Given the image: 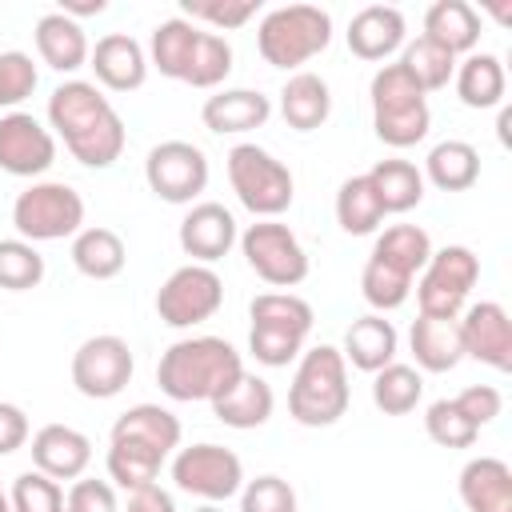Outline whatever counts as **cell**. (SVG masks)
Listing matches in <instances>:
<instances>
[{"instance_id":"6da1fadb","label":"cell","mask_w":512,"mask_h":512,"mask_svg":"<svg viewBox=\"0 0 512 512\" xmlns=\"http://www.w3.org/2000/svg\"><path fill=\"white\" fill-rule=\"evenodd\" d=\"M244 372L240 352L224 336H188L168 344V352L156 364V384L168 400L196 404V400H216L236 384Z\"/></svg>"},{"instance_id":"7a4b0ae2","label":"cell","mask_w":512,"mask_h":512,"mask_svg":"<svg viewBox=\"0 0 512 512\" xmlns=\"http://www.w3.org/2000/svg\"><path fill=\"white\" fill-rule=\"evenodd\" d=\"M348 364L340 348L316 344L300 352L292 388H288V416L304 428H328L348 412Z\"/></svg>"},{"instance_id":"3957f363","label":"cell","mask_w":512,"mask_h":512,"mask_svg":"<svg viewBox=\"0 0 512 512\" xmlns=\"http://www.w3.org/2000/svg\"><path fill=\"white\" fill-rule=\"evenodd\" d=\"M332 44V16L316 4H284L264 12L256 28V48L272 68H300Z\"/></svg>"},{"instance_id":"277c9868","label":"cell","mask_w":512,"mask_h":512,"mask_svg":"<svg viewBox=\"0 0 512 512\" xmlns=\"http://www.w3.org/2000/svg\"><path fill=\"white\" fill-rule=\"evenodd\" d=\"M228 180L236 200L260 220H276L280 212L292 208V196H296L292 172L260 144H236L228 152Z\"/></svg>"},{"instance_id":"5b68a950","label":"cell","mask_w":512,"mask_h":512,"mask_svg":"<svg viewBox=\"0 0 512 512\" xmlns=\"http://www.w3.org/2000/svg\"><path fill=\"white\" fill-rule=\"evenodd\" d=\"M12 224L28 244L76 236L84 228V196L64 180H36L12 200Z\"/></svg>"},{"instance_id":"8992f818","label":"cell","mask_w":512,"mask_h":512,"mask_svg":"<svg viewBox=\"0 0 512 512\" xmlns=\"http://www.w3.org/2000/svg\"><path fill=\"white\" fill-rule=\"evenodd\" d=\"M480 280V260L472 248L464 244H448V248H432L420 280H416V304L420 316H444L456 320L464 312L468 292Z\"/></svg>"},{"instance_id":"52a82bcc","label":"cell","mask_w":512,"mask_h":512,"mask_svg":"<svg viewBox=\"0 0 512 512\" xmlns=\"http://www.w3.org/2000/svg\"><path fill=\"white\" fill-rule=\"evenodd\" d=\"M240 252L248 268L272 288H296L308 276V252L296 232L280 220H256L240 232Z\"/></svg>"},{"instance_id":"ba28073f","label":"cell","mask_w":512,"mask_h":512,"mask_svg":"<svg viewBox=\"0 0 512 512\" xmlns=\"http://www.w3.org/2000/svg\"><path fill=\"white\" fill-rule=\"evenodd\" d=\"M172 480L180 492L200 496L204 504H220L244 488V464L224 444H192L172 456Z\"/></svg>"},{"instance_id":"9c48e42d","label":"cell","mask_w":512,"mask_h":512,"mask_svg":"<svg viewBox=\"0 0 512 512\" xmlns=\"http://www.w3.org/2000/svg\"><path fill=\"white\" fill-rule=\"evenodd\" d=\"M224 304V280L208 264H184L176 268L160 292H156V316L168 328H192L220 312Z\"/></svg>"},{"instance_id":"30bf717a","label":"cell","mask_w":512,"mask_h":512,"mask_svg":"<svg viewBox=\"0 0 512 512\" xmlns=\"http://www.w3.org/2000/svg\"><path fill=\"white\" fill-rule=\"evenodd\" d=\"M132 368H136L132 348L116 332L88 336L72 352V384L88 400H112V396H120L128 388V380H132Z\"/></svg>"},{"instance_id":"8fae6325","label":"cell","mask_w":512,"mask_h":512,"mask_svg":"<svg viewBox=\"0 0 512 512\" xmlns=\"http://www.w3.org/2000/svg\"><path fill=\"white\" fill-rule=\"evenodd\" d=\"M144 180L164 204H192L208 188V156L188 140H160L144 160Z\"/></svg>"},{"instance_id":"7c38bea8","label":"cell","mask_w":512,"mask_h":512,"mask_svg":"<svg viewBox=\"0 0 512 512\" xmlns=\"http://www.w3.org/2000/svg\"><path fill=\"white\" fill-rule=\"evenodd\" d=\"M56 160V136L28 112L0 116V168L8 176H40Z\"/></svg>"},{"instance_id":"4fadbf2b","label":"cell","mask_w":512,"mask_h":512,"mask_svg":"<svg viewBox=\"0 0 512 512\" xmlns=\"http://www.w3.org/2000/svg\"><path fill=\"white\" fill-rule=\"evenodd\" d=\"M460 344H464V356H472L496 372H508L512 368V320H508L504 304H496V300L468 304L460 312Z\"/></svg>"},{"instance_id":"5bb4252c","label":"cell","mask_w":512,"mask_h":512,"mask_svg":"<svg viewBox=\"0 0 512 512\" xmlns=\"http://www.w3.org/2000/svg\"><path fill=\"white\" fill-rule=\"evenodd\" d=\"M236 240H240L236 216L216 200L192 204L188 216L180 220V248H184V256H192V264H208L212 268L220 256H228V248Z\"/></svg>"},{"instance_id":"9a60e30c","label":"cell","mask_w":512,"mask_h":512,"mask_svg":"<svg viewBox=\"0 0 512 512\" xmlns=\"http://www.w3.org/2000/svg\"><path fill=\"white\" fill-rule=\"evenodd\" d=\"M32 464L36 472L60 480H80L92 464V440L72 424H44L32 436Z\"/></svg>"},{"instance_id":"2e32d148","label":"cell","mask_w":512,"mask_h":512,"mask_svg":"<svg viewBox=\"0 0 512 512\" xmlns=\"http://www.w3.org/2000/svg\"><path fill=\"white\" fill-rule=\"evenodd\" d=\"M108 112H112V100L88 80H64L48 96V124L56 128V136L64 144L76 140L80 132H88L92 124H100Z\"/></svg>"},{"instance_id":"e0dca14e","label":"cell","mask_w":512,"mask_h":512,"mask_svg":"<svg viewBox=\"0 0 512 512\" xmlns=\"http://www.w3.org/2000/svg\"><path fill=\"white\" fill-rule=\"evenodd\" d=\"M88 68L112 92H136L148 80V52L128 32H108L88 52Z\"/></svg>"},{"instance_id":"ac0fdd59","label":"cell","mask_w":512,"mask_h":512,"mask_svg":"<svg viewBox=\"0 0 512 512\" xmlns=\"http://www.w3.org/2000/svg\"><path fill=\"white\" fill-rule=\"evenodd\" d=\"M268 116H272V100L264 92H256V88H224V92L208 96L204 108H200L204 128L216 132V136L264 128Z\"/></svg>"},{"instance_id":"d6986e66","label":"cell","mask_w":512,"mask_h":512,"mask_svg":"<svg viewBox=\"0 0 512 512\" xmlns=\"http://www.w3.org/2000/svg\"><path fill=\"white\" fill-rule=\"evenodd\" d=\"M348 48L360 60H388L404 48V16L392 4H368L348 24Z\"/></svg>"},{"instance_id":"ffe728a7","label":"cell","mask_w":512,"mask_h":512,"mask_svg":"<svg viewBox=\"0 0 512 512\" xmlns=\"http://www.w3.org/2000/svg\"><path fill=\"white\" fill-rule=\"evenodd\" d=\"M272 408H276L272 384L260 380V376H252V372H240L236 384L212 400V416L220 424H228V428H240V432L268 424L272 420Z\"/></svg>"},{"instance_id":"44dd1931","label":"cell","mask_w":512,"mask_h":512,"mask_svg":"<svg viewBox=\"0 0 512 512\" xmlns=\"http://www.w3.org/2000/svg\"><path fill=\"white\" fill-rule=\"evenodd\" d=\"M460 500L468 512H512V468L500 456H476L460 468Z\"/></svg>"},{"instance_id":"7402d4cb","label":"cell","mask_w":512,"mask_h":512,"mask_svg":"<svg viewBox=\"0 0 512 512\" xmlns=\"http://www.w3.org/2000/svg\"><path fill=\"white\" fill-rule=\"evenodd\" d=\"M396 344H400V336H396L392 320H384L380 312H368L348 324L340 356H344V364H352L360 372H380L396 360Z\"/></svg>"},{"instance_id":"603a6c76","label":"cell","mask_w":512,"mask_h":512,"mask_svg":"<svg viewBox=\"0 0 512 512\" xmlns=\"http://www.w3.org/2000/svg\"><path fill=\"white\" fill-rule=\"evenodd\" d=\"M36 52H40V60L48 64V68H56V72H76V68H84L88 64V36H84V28H80V20H72V16H64V12H44L40 20H36Z\"/></svg>"},{"instance_id":"cb8c5ba5","label":"cell","mask_w":512,"mask_h":512,"mask_svg":"<svg viewBox=\"0 0 512 512\" xmlns=\"http://www.w3.org/2000/svg\"><path fill=\"white\" fill-rule=\"evenodd\" d=\"M416 368L424 372H452L464 360V344H460V316L444 320V316H416L412 332H408Z\"/></svg>"},{"instance_id":"d4e9b609","label":"cell","mask_w":512,"mask_h":512,"mask_svg":"<svg viewBox=\"0 0 512 512\" xmlns=\"http://www.w3.org/2000/svg\"><path fill=\"white\" fill-rule=\"evenodd\" d=\"M112 440H132V444L152 448L156 456H168L180 448V420L160 404H132L128 412L116 416Z\"/></svg>"},{"instance_id":"484cf974","label":"cell","mask_w":512,"mask_h":512,"mask_svg":"<svg viewBox=\"0 0 512 512\" xmlns=\"http://www.w3.org/2000/svg\"><path fill=\"white\" fill-rule=\"evenodd\" d=\"M280 116L288 128L296 132H312L332 116V92L328 80L316 72H296L288 76V84L280 88Z\"/></svg>"},{"instance_id":"4316f807","label":"cell","mask_w":512,"mask_h":512,"mask_svg":"<svg viewBox=\"0 0 512 512\" xmlns=\"http://www.w3.org/2000/svg\"><path fill=\"white\" fill-rule=\"evenodd\" d=\"M424 40L448 48L452 56L472 52L480 40V12L468 0H436L424 12Z\"/></svg>"},{"instance_id":"83f0119b","label":"cell","mask_w":512,"mask_h":512,"mask_svg":"<svg viewBox=\"0 0 512 512\" xmlns=\"http://www.w3.org/2000/svg\"><path fill=\"white\" fill-rule=\"evenodd\" d=\"M72 264L88 280H112V276L124 272L128 248H124L120 232H112L104 224H92V228H80L72 236Z\"/></svg>"},{"instance_id":"f1b7e54d","label":"cell","mask_w":512,"mask_h":512,"mask_svg":"<svg viewBox=\"0 0 512 512\" xmlns=\"http://www.w3.org/2000/svg\"><path fill=\"white\" fill-rule=\"evenodd\" d=\"M452 80H456L460 104H468V108H500L504 104L508 76H504L500 56H492V52H472L468 60H460Z\"/></svg>"},{"instance_id":"f546056e","label":"cell","mask_w":512,"mask_h":512,"mask_svg":"<svg viewBox=\"0 0 512 512\" xmlns=\"http://www.w3.org/2000/svg\"><path fill=\"white\" fill-rule=\"evenodd\" d=\"M368 184L384 208V216H400V212H412L420 200H424V172L412 164V160H380L372 164L368 172Z\"/></svg>"},{"instance_id":"4dcf8cb0","label":"cell","mask_w":512,"mask_h":512,"mask_svg":"<svg viewBox=\"0 0 512 512\" xmlns=\"http://www.w3.org/2000/svg\"><path fill=\"white\" fill-rule=\"evenodd\" d=\"M200 32H204V28L192 24V20H184V16H172V20L156 24V28H152V40H148V64H152L160 76H168V80H184Z\"/></svg>"},{"instance_id":"1f68e13d","label":"cell","mask_w":512,"mask_h":512,"mask_svg":"<svg viewBox=\"0 0 512 512\" xmlns=\"http://www.w3.org/2000/svg\"><path fill=\"white\" fill-rule=\"evenodd\" d=\"M440 192H468L480 180V152L468 140H440L424 160V184Z\"/></svg>"},{"instance_id":"d6a6232c","label":"cell","mask_w":512,"mask_h":512,"mask_svg":"<svg viewBox=\"0 0 512 512\" xmlns=\"http://www.w3.org/2000/svg\"><path fill=\"white\" fill-rule=\"evenodd\" d=\"M372 256L384 260L388 268H396V272H404V276L416 280V272H424V264H428V256H432V240H428V232L416 228V224H392V228H384V232L376 236Z\"/></svg>"},{"instance_id":"836d02e7","label":"cell","mask_w":512,"mask_h":512,"mask_svg":"<svg viewBox=\"0 0 512 512\" xmlns=\"http://www.w3.org/2000/svg\"><path fill=\"white\" fill-rule=\"evenodd\" d=\"M248 316L256 328H276V332H288V336H300L308 340L312 332V304L292 296V292H260L252 304H248Z\"/></svg>"},{"instance_id":"e575fe53","label":"cell","mask_w":512,"mask_h":512,"mask_svg":"<svg viewBox=\"0 0 512 512\" xmlns=\"http://www.w3.org/2000/svg\"><path fill=\"white\" fill-rule=\"evenodd\" d=\"M424 396V376L412 364H388L380 372H372V404L384 416H408Z\"/></svg>"},{"instance_id":"d590c367","label":"cell","mask_w":512,"mask_h":512,"mask_svg":"<svg viewBox=\"0 0 512 512\" xmlns=\"http://www.w3.org/2000/svg\"><path fill=\"white\" fill-rule=\"evenodd\" d=\"M336 224L348 232V236H368L384 224V208L368 184V176H348L336 192Z\"/></svg>"},{"instance_id":"8d00e7d4","label":"cell","mask_w":512,"mask_h":512,"mask_svg":"<svg viewBox=\"0 0 512 512\" xmlns=\"http://www.w3.org/2000/svg\"><path fill=\"white\" fill-rule=\"evenodd\" d=\"M160 464L164 456H156L152 448L144 444H132V440H108V480L124 492H136L144 484H156L160 476Z\"/></svg>"},{"instance_id":"74e56055","label":"cell","mask_w":512,"mask_h":512,"mask_svg":"<svg viewBox=\"0 0 512 512\" xmlns=\"http://www.w3.org/2000/svg\"><path fill=\"white\" fill-rule=\"evenodd\" d=\"M124 140H128L124 120H120V112L112 108L100 124H92L88 132H80V136H76V140H68L64 148H68L84 168H108V164H116V160H120Z\"/></svg>"},{"instance_id":"f35d334b","label":"cell","mask_w":512,"mask_h":512,"mask_svg":"<svg viewBox=\"0 0 512 512\" xmlns=\"http://www.w3.org/2000/svg\"><path fill=\"white\" fill-rule=\"evenodd\" d=\"M400 64L416 76V84H420L424 92H440V88H448V80H452V72H456V56H452L448 48L424 40V36H416L412 44H404Z\"/></svg>"},{"instance_id":"ab89813d","label":"cell","mask_w":512,"mask_h":512,"mask_svg":"<svg viewBox=\"0 0 512 512\" xmlns=\"http://www.w3.org/2000/svg\"><path fill=\"white\" fill-rule=\"evenodd\" d=\"M228 72H232V44L220 32H200L192 60H188V72H184V84L216 88V84H224Z\"/></svg>"},{"instance_id":"60d3db41","label":"cell","mask_w":512,"mask_h":512,"mask_svg":"<svg viewBox=\"0 0 512 512\" xmlns=\"http://www.w3.org/2000/svg\"><path fill=\"white\" fill-rule=\"evenodd\" d=\"M368 96H372V112H396V108H408V104H424V88L416 84V76L396 60V64H384L372 84H368Z\"/></svg>"},{"instance_id":"b9f144b4","label":"cell","mask_w":512,"mask_h":512,"mask_svg":"<svg viewBox=\"0 0 512 512\" xmlns=\"http://www.w3.org/2000/svg\"><path fill=\"white\" fill-rule=\"evenodd\" d=\"M372 128L376 136L388 144V148H412L428 136L432 128V112H428V100L424 104H408V108H396V112H372Z\"/></svg>"},{"instance_id":"7bdbcfd3","label":"cell","mask_w":512,"mask_h":512,"mask_svg":"<svg viewBox=\"0 0 512 512\" xmlns=\"http://www.w3.org/2000/svg\"><path fill=\"white\" fill-rule=\"evenodd\" d=\"M360 292H364V300H368L376 312H392V308H400V304L408 300L412 276H404V272L388 268L384 260L368 256V260H364V272H360Z\"/></svg>"},{"instance_id":"ee69618b","label":"cell","mask_w":512,"mask_h":512,"mask_svg":"<svg viewBox=\"0 0 512 512\" xmlns=\"http://www.w3.org/2000/svg\"><path fill=\"white\" fill-rule=\"evenodd\" d=\"M44 280V256L28 240H0V288L28 292Z\"/></svg>"},{"instance_id":"f6af8a7d","label":"cell","mask_w":512,"mask_h":512,"mask_svg":"<svg viewBox=\"0 0 512 512\" xmlns=\"http://www.w3.org/2000/svg\"><path fill=\"white\" fill-rule=\"evenodd\" d=\"M424 432H428V440L440 444V448H472L476 436H480V428L456 408V400H436V404H428V412H424Z\"/></svg>"},{"instance_id":"bcb514c9","label":"cell","mask_w":512,"mask_h":512,"mask_svg":"<svg viewBox=\"0 0 512 512\" xmlns=\"http://www.w3.org/2000/svg\"><path fill=\"white\" fill-rule=\"evenodd\" d=\"M180 12L192 24H212V28L232 32V28H244L260 12V0H180Z\"/></svg>"},{"instance_id":"7dc6e473","label":"cell","mask_w":512,"mask_h":512,"mask_svg":"<svg viewBox=\"0 0 512 512\" xmlns=\"http://www.w3.org/2000/svg\"><path fill=\"white\" fill-rule=\"evenodd\" d=\"M12 512H64V488L44 472H20L8 496Z\"/></svg>"},{"instance_id":"c3c4849f","label":"cell","mask_w":512,"mask_h":512,"mask_svg":"<svg viewBox=\"0 0 512 512\" xmlns=\"http://www.w3.org/2000/svg\"><path fill=\"white\" fill-rule=\"evenodd\" d=\"M240 512H296V492L284 476H256L240 488Z\"/></svg>"},{"instance_id":"681fc988","label":"cell","mask_w":512,"mask_h":512,"mask_svg":"<svg viewBox=\"0 0 512 512\" xmlns=\"http://www.w3.org/2000/svg\"><path fill=\"white\" fill-rule=\"evenodd\" d=\"M36 88V64L28 52H0V108H16Z\"/></svg>"},{"instance_id":"f907efd6","label":"cell","mask_w":512,"mask_h":512,"mask_svg":"<svg viewBox=\"0 0 512 512\" xmlns=\"http://www.w3.org/2000/svg\"><path fill=\"white\" fill-rule=\"evenodd\" d=\"M248 348L252 356L264 364V368H284L288 360H296L304 352V340L300 336H288V332H276V328H256L248 332Z\"/></svg>"},{"instance_id":"816d5d0a","label":"cell","mask_w":512,"mask_h":512,"mask_svg":"<svg viewBox=\"0 0 512 512\" xmlns=\"http://www.w3.org/2000/svg\"><path fill=\"white\" fill-rule=\"evenodd\" d=\"M64 512H120L116 504V488L108 480H72V488L64 492Z\"/></svg>"},{"instance_id":"f5cc1de1","label":"cell","mask_w":512,"mask_h":512,"mask_svg":"<svg viewBox=\"0 0 512 512\" xmlns=\"http://www.w3.org/2000/svg\"><path fill=\"white\" fill-rule=\"evenodd\" d=\"M456 400V408L476 424V428H484V424H492L496 416H500V408H504V396L492 388V384H468L460 396H452Z\"/></svg>"},{"instance_id":"db71d44e","label":"cell","mask_w":512,"mask_h":512,"mask_svg":"<svg viewBox=\"0 0 512 512\" xmlns=\"http://www.w3.org/2000/svg\"><path fill=\"white\" fill-rule=\"evenodd\" d=\"M28 444V416L20 404L0 400V456H12Z\"/></svg>"},{"instance_id":"11a10c76","label":"cell","mask_w":512,"mask_h":512,"mask_svg":"<svg viewBox=\"0 0 512 512\" xmlns=\"http://www.w3.org/2000/svg\"><path fill=\"white\" fill-rule=\"evenodd\" d=\"M124 512H176V500L160 484H144V488L128 492V508Z\"/></svg>"},{"instance_id":"9f6ffc18","label":"cell","mask_w":512,"mask_h":512,"mask_svg":"<svg viewBox=\"0 0 512 512\" xmlns=\"http://www.w3.org/2000/svg\"><path fill=\"white\" fill-rule=\"evenodd\" d=\"M104 8H108L104 0H84V4H76V0H64L56 12H64V16H72V20H76V16H100Z\"/></svg>"},{"instance_id":"6f0895ef","label":"cell","mask_w":512,"mask_h":512,"mask_svg":"<svg viewBox=\"0 0 512 512\" xmlns=\"http://www.w3.org/2000/svg\"><path fill=\"white\" fill-rule=\"evenodd\" d=\"M508 124H512V108L500 104V120H496V132H500V144H508Z\"/></svg>"},{"instance_id":"680465c9","label":"cell","mask_w":512,"mask_h":512,"mask_svg":"<svg viewBox=\"0 0 512 512\" xmlns=\"http://www.w3.org/2000/svg\"><path fill=\"white\" fill-rule=\"evenodd\" d=\"M0 512H12V504H8V496L0 492Z\"/></svg>"},{"instance_id":"91938a15","label":"cell","mask_w":512,"mask_h":512,"mask_svg":"<svg viewBox=\"0 0 512 512\" xmlns=\"http://www.w3.org/2000/svg\"><path fill=\"white\" fill-rule=\"evenodd\" d=\"M196 512H224L220 504H204V508H196Z\"/></svg>"}]
</instances>
